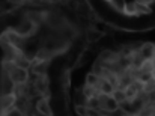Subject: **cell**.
Returning a JSON list of instances; mask_svg holds the SVG:
<instances>
[{
  "label": "cell",
  "instance_id": "obj_1",
  "mask_svg": "<svg viewBox=\"0 0 155 116\" xmlns=\"http://www.w3.org/2000/svg\"><path fill=\"white\" fill-rule=\"evenodd\" d=\"M69 8L0 14V116H71V74L91 30Z\"/></svg>",
  "mask_w": 155,
  "mask_h": 116
},
{
  "label": "cell",
  "instance_id": "obj_2",
  "mask_svg": "<svg viewBox=\"0 0 155 116\" xmlns=\"http://www.w3.org/2000/svg\"><path fill=\"white\" fill-rule=\"evenodd\" d=\"M71 116H155V30L87 41L71 74Z\"/></svg>",
  "mask_w": 155,
  "mask_h": 116
},
{
  "label": "cell",
  "instance_id": "obj_3",
  "mask_svg": "<svg viewBox=\"0 0 155 116\" xmlns=\"http://www.w3.org/2000/svg\"><path fill=\"white\" fill-rule=\"evenodd\" d=\"M95 18L113 30L145 33L155 30V2H91Z\"/></svg>",
  "mask_w": 155,
  "mask_h": 116
}]
</instances>
